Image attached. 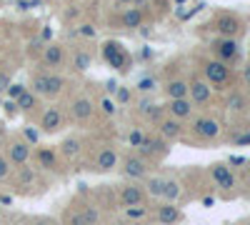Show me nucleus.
<instances>
[{
	"label": "nucleus",
	"instance_id": "obj_33",
	"mask_svg": "<svg viewBox=\"0 0 250 225\" xmlns=\"http://www.w3.org/2000/svg\"><path fill=\"white\" fill-rule=\"evenodd\" d=\"M233 143L235 148H243V145H250V128H235L230 133V138H228Z\"/></svg>",
	"mask_w": 250,
	"mask_h": 225
},
{
	"label": "nucleus",
	"instance_id": "obj_1",
	"mask_svg": "<svg viewBox=\"0 0 250 225\" xmlns=\"http://www.w3.org/2000/svg\"><path fill=\"white\" fill-rule=\"evenodd\" d=\"M223 120L218 115L210 113H195L190 120H188V133L185 140L190 143H200V145H210V143L223 138Z\"/></svg>",
	"mask_w": 250,
	"mask_h": 225
},
{
	"label": "nucleus",
	"instance_id": "obj_21",
	"mask_svg": "<svg viewBox=\"0 0 250 225\" xmlns=\"http://www.w3.org/2000/svg\"><path fill=\"white\" fill-rule=\"evenodd\" d=\"M93 60H95V53L88 45H73V48H68V68L75 75L88 73L90 65H93Z\"/></svg>",
	"mask_w": 250,
	"mask_h": 225
},
{
	"label": "nucleus",
	"instance_id": "obj_38",
	"mask_svg": "<svg viewBox=\"0 0 250 225\" xmlns=\"http://www.w3.org/2000/svg\"><path fill=\"white\" fill-rule=\"evenodd\" d=\"M98 110H103L105 115H115V100H110V98H100V100H98Z\"/></svg>",
	"mask_w": 250,
	"mask_h": 225
},
{
	"label": "nucleus",
	"instance_id": "obj_7",
	"mask_svg": "<svg viewBox=\"0 0 250 225\" xmlns=\"http://www.w3.org/2000/svg\"><path fill=\"white\" fill-rule=\"evenodd\" d=\"M62 223L65 225H98L100 223V210L90 200H73L68 205V210H65Z\"/></svg>",
	"mask_w": 250,
	"mask_h": 225
},
{
	"label": "nucleus",
	"instance_id": "obj_30",
	"mask_svg": "<svg viewBox=\"0 0 250 225\" xmlns=\"http://www.w3.org/2000/svg\"><path fill=\"white\" fill-rule=\"evenodd\" d=\"M183 198V183L178 178H165V185H163V200L165 203H180Z\"/></svg>",
	"mask_w": 250,
	"mask_h": 225
},
{
	"label": "nucleus",
	"instance_id": "obj_28",
	"mask_svg": "<svg viewBox=\"0 0 250 225\" xmlns=\"http://www.w3.org/2000/svg\"><path fill=\"white\" fill-rule=\"evenodd\" d=\"M40 98L35 90H25L23 95H20L18 100H15V113H20V115H33V113H38L40 108H43V103H40Z\"/></svg>",
	"mask_w": 250,
	"mask_h": 225
},
{
	"label": "nucleus",
	"instance_id": "obj_43",
	"mask_svg": "<svg viewBox=\"0 0 250 225\" xmlns=\"http://www.w3.org/2000/svg\"><path fill=\"white\" fill-rule=\"evenodd\" d=\"M245 165H248V168H245V178H248V180H250V160H248V163H245Z\"/></svg>",
	"mask_w": 250,
	"mask_h": 225
},
{
	"label": "nucleus",
	"instance_id": "obj_18",
	"mask_svg": "<svg viewBox=\"0 0 250 225\" xmlns=\"http://www.w3.org/2000/svg\"><path fill=\"white\" fill-rule=\"evenodd\" d=\"M208 175H210L213 185L223 193H233L238 188V180H235V173L230 168V163L218 160V163H213V165H208Z\"/></svg>",
	"mask_w": 250,
	"mask_h": 225
},
{
	"label": "nucleus",
	"instance_id": "obj_22",
	"mask_svg": "<svg viewBox=\"0 0 250 225\" xmlns=\"http://www.w3.org/2000/svg\"><path fill=\"white\" fill-rule=\"evenodd\" d=\"M33 160H35V168L45 170V173H55L60 168V163H62V155L53 145H35Z\"/></svg>",
	"mask_w": 250,
	"mask_h": 225
},
{
	"label": "nucleus",
	"instance_id": "obj_6",
	"mask_svg": "<svg viewBox=\"0 0 250 225\" xmlns=\"http://www.w3.org/2000/svg\"><path fill=\"white\" fill-rule=\"evenodd\" d=\"M118 165H120V148L115 145V143H103L88 160V170H93L98 175L113 173Z\"/></svg>",
	"mask_w": 250,
	"mask_h": 225
},
{
	"label": "nucleus",
	"instance_id": "obj_32",
	"mask_svg": "<svg viewBox=\"0 0 250 225\" xmlns=\"http://www.w3.org/2000/svg\"><path fill=\"white\" fill-rule=\"evenodd\" d=\"M145 135H148V130L145 128H140V125H133L130 130H128V135H125V140H128V145L130 148H140L143 145V140H145Z\"/></svg>",
	"mask_w": 250,
	"mask_h": 225
},
{
	"label": "nucleus",
	"instance_id": "obj_10",
	"mask_svg": "<svg viewBox=\"0 0 250 225\" xmlns=\"http://www.w3.org/2000/svg\"><path fill=\"white\" fill-rule=\"evenodd\" d=\"M100 55H103V60L113 68V70H118V73H128L130 68H133V55H130V50L125 48L123 43H118V40H105L103 43V48H100Z\"/></svg>",
	"mask_w": 250,
	"mask_h": 225
},
{
	"label": "nucleus",
	"instance_id": "obj_37",
	"mask_svg": "<svg viewBox=\"0 0 250 225\" xmlns=\"http://www.w3.org/2000/svg\"><path fill=\"white\" fill-rule=\"evenodd\" d=\"M40 133H43V130H35L33 125H25L23 128V138L30 143V145H38V140H40Z\"/></svg>",
	"mask_w": 250,
	"mask_h": 225
},
{
	"label": "nucleus",
	"instance_id": "obj_26",
	"mask_svg": "<svg viewBox=\"0 0 250 225\" xmlns=\"http://www.w3.org/2000/svg\"><path fill=\"white\" fill-rule=\"evenodd\" d=\"M58 150H60L62 160L73 163L75 158H80L83 153H85V138H83V135H78V133H70V135H65V138L60 140Z\"/></svg>",
	"mask_w": 250,
	"mask_h": 225
},
{
	"label": "nucleus",
	"instance_id": "obj_39",
	"mask_svg": "<svg viewBox=\"0 0 250 225\" xmlns=\"http://www.w3.org/2000/svg\"><path fill=\"white\" fill-rule=\"evenodd\" d=\"M240 83H243V88L250 93V60H245L243 68H240Z\"/></svg>",
	"mask_w": 250,
	"mask_h": 225
},
{
	"label": "nucleus",
	"instance_id": "obj_27",
	"mask_svg": "<svg viewBox=\"0 0 250 225\" xmlns=\"http://www.w3.org/2000/svg\"><path fill=\"white\" fill-rule=\"evenodd\" d=\"M153 215H155V220L160 225H178L183 220V210L178 208V203H165V200H160L155 205Z\"/></svg>",
	"mask_w": 250,
	"mask_h": 225
},
{
	"label": "nucleus",
	"instance_id": "obj_4",
	"mask_svg": "<svg viewBox=\"0 0 250 225\" xmlns=\"http://www.w3.org/2000/svg\"><path fill=\"white\" fill-rule=\"evenodd\" d=\"M65 110H68V120L73 123V125H78V128L90 125V123L95 120V115L100 113L98 110V100L90 98L88 93H83V90H78V93L70 95Z\"/></svg>",
	"mask_w": 250,
	"mask_h": 225
},
{
	"label": "nucleus",
	"instance_id": "obj_34",
	"mask_svg": "<svg viewBox=\"0 0 250 225\" xmlns=\"http://www.w3.org/2000/svg\"><path fill=\"white\" fill-rule=\"evenodd\" d=\"M125 218H128V220L148 218V205H130V208H125Z\"/></svg>",
	"mask_w": 250,
	"mask_h": 225
},
{
	"label": "nucleus",
	"instance_id": "obj_2",
	"mask_svg": "<svg viewBox=\"0 0 250 225\" xmlns=\"http://www.w3.org/2000/svg\"><path fill=\"white\" fill-rule=\"evenodd\" d=\"M30 90H35L43 100H58L65 95L68 90V78L58 73V70H45V68H38L30 73Z\"/></svg>",
	"mask_w": 250,
	"mask_h": 225
},
{
	"label": "nucleus",
	"instance_id": "obj_23",
	"mask_svg": "<svg viewBox=\"0 0 250 225\" xmlns=\"http://www.w3.org/2000/svg\"><path fill=\"white\" fill-rule=\"evenodd\" d=\"M153 130H158L168 143H180V140H185L188 123H183V120H178V118H170V115H165Z\"/></svg>",
	"mask_w": 250,
	"mask_h": 225
},
{
	"label": "nucleus",
	"instance_id": "obj_20",
	"mask_svg": "<svg viewBox=\"0 0 250 225\" xmlns=\"http://www.w3.org/2000/svg\"><path fill=\"white\" fill-rule=\"evenodd\" d=\"M223 108L230 113V115H235V118L250 115V93L245 88H230V90H225Z\"/></svg>",
	"mask_w": 250,
	"mask_h": 225
},
{
	"label": "nucleus",
	"instance_id": "obj_44",
	"mask_svg": "<svg viewBox=\"0 0 250 225\" xmlns=\"http://www.w3.org/2000/svg\"><path fill=\"white\" fill-rule=\"evenodd\" d=\"M108 225H128V223H123V220H113V223H108Z\"/></svg>",
	"mask_w": 250,
	"mask_h": 225
},
{
	"label": "nucleus",
	"instance_id": "obj_15",
	"mask_svg": "<svg viewBox=\"0 0 250 225\" xmlns=\"http://www.w3.org/2000/svg\"><path fill=\"white\" fill-rule=\"evenodd\" d=\"M110 23H113L115 28H120V30H138V28H143L145 23H148V10L133 8V5L120 8V10L113 13Z\"/></svg>",
	"mask_w": 250,
	"mask_h": 225
},
{
	"label": "nucleus",
	"instance_id": "obj_36",
	"mask_svg": "<svg viewBox=\"0 0 250 225\" xmlns=\"http://www.w3.org/2000/svg\"><path fill=\"white\" fill-rule=\"evenodd\" d=\"M25 90H28V85H23V83H10V88L5 90V95H8V98L13 100V103H15V100H18L20 95H23Z\"/></svg>",
	"mask_w": 250,
	"mask_h": 225
},
{
	"label": "nucleus",
	"instance_id": "obj_9",
	"mask_svg": "<svg viewBox=\"0 0 250 225\" xmlns=\"http://www.w3.org/2000/svg\"><path fill=\"white\" fill-rule=\"evenodd\" d=\"M208 50H210L213 58L223 60V63H228L230 68L243 60V48L238 43V38H220V35H215L210 43H208Z\"/></svg>",
	"mask_w": 250,
	"mask_h": 225
},
{
	"label": "nucleus",
	"instance_id": "obj_31",
	"mask_svg": "<svg viewBox=\"0 0 250 225\" xmlns=\"http://www.w3.org/2000/svg\"><path fill=\"white\" fill-rule=\"evenodd\" d=\"M143 185H145V190H148V195H150L153 200H163V185H165V175H155V173H150L148 178L143 180Z\"/></svg>",
	"mask_w": 250,
	"mask_h": 225
},
{
	"label": "nucleus",
	"instance_id": "obj_3",
	"mask_svg": "<svg viewBox=\"0 0 250 225\" xmlns=\"http://www.w3.org/2000/svg\"><path fill=\"white\" fill-rule=\"evenodd\" d=\"M198 73L213 85L215 93H225V90H230L235 85L233 68L228 65V63H223V60L213 58V55H205V58L198 60Z\"/></svg>",
	"mask_w": 250,
	"mask_h": 225
},
{
	"label": "nucleus",
	"instance_id": "obj_25",
	"mask_svg": "<svg viewBox=\"0 0 250 225\" xmlns=\"http://www.w3.org/2000/svg\"><path fill=\"white\" fill-rule=\"evenodd\" d=\"M160 93L165 100L170 98H185L188 95V78L183 73H168L160 83Z\"/></svg>",
	"mask_w": 250,
	"mask_h": 225
},
{
	"label": "nucleus",
	"instance_id": "obj_35",
	"mask_svg": "<svg viewBox=\"0 0 250 225\" xmlns=\"http://www.w3.org/2000/svg\"><path fill=\"white\" fill-rule=\"evenodd\" d=\"M13 170H15V168H13V163L8 160V155L0 153V183H5V180L13 175Z\"/></svg>",
	"mask_w": 250,
	"mask_h": 225
},
{
	"label": "nucleus",
	"instance_id": "obj_19",
	"mask_svg": "<svg viewBox=\"0 0 250 225\" xmlns=\"http://www.w3.org/2000/svg\"><path fill=\"white\" fill-rule=\"evenodd\" d=\"M33 150H35V145H30L23 135H13L8 140V145H5V155L13 163V168H20V165H25V163H30Z\"/></svg>",
	"mask_w": 250,
	"mask_h": 225
},
{
	"label": "nucleus",
	"instance_id": "obj_42",
	"mask_svg": "<svg viewBox=\"0 0 250 225\" xmlns=\"http://www.w3.org/2000/svg\"><path fill=\"white\" fill-rule=\"evenodd\" d=\"M113 3H115V5H120V8H128V5H133V3H135V0H113Z\"/></svg>",
	"mask_w": 250,
	"mask_h": 225
},
{
	"label": "nucleus",
	"instance_id": "obj_12",
	"mask_svg": "<svg viewBox=\"0 0 250 225\" xmlns=\"http://www.w3.org/2000/svg\"><path fill=\"white\" fill-rule=\"evenodd\" d=\"M68 110H65V105H58V103H53V105H48V108H43V113H40V130H43V135H58V133H62V128L68 125Z\"/></svg>",
	"mask_w": 250,
	"mask_h": 225
},
{
	"label": "nucleus",
	"instance_id": "obj_11",
	"mask_svg": "<svg viewBox=\"0 0 250 225\" xmlns=\"http://www.w3.org/2000/svg\"><path fill=\"white\" fill-rule=\"evenodd\" d=\"M133 110H135V115L143 123H148L150 128H155L158 123L165 118V105L158 103L155 95H138L135 103H133Z\"/></svg>",
	"mask_w": 250,
	"mask_h": 225
},
{
	"label": "nucleus",
	"instance_id": "obj_40",
	"mask_svg": "<svg viewBox=\"0 0 250 225\" xmlns=\"http://www.w3.org/2000/svg\"><path fill=\"white\" fill-rule=\"evenodd\" d=\"M10 70H5V68H0V95H5V90L10 88Z\"/></svg>",
	"mask_w": 250,
	"mask_h": 225
},
{
	"label": "nucleus",
	"instance_id": "obj_24",
	"mask_svg": "<svg viewBox=\"0 0 250 225\" xmlns=\"http://www.w3.org/2000/svg\"><path fill=\"white\" fill-rule=\"evenodd\" d=\"M165 115H170V118H178V120H183V123H188L195 113H198V108H195V103L190 98H170V100H165Z\"/></svg>",
	"mask_w": 250,
	"mask_h": 225
},
{
	"label": "nucleus",
	"instance_id": "obj_41",
	"mask_svg": "<svg viewBox=\"0 0 250 225\" xmlns=\"http://www.w3.org/2000/svg\"><path fill=\"white\" fill-rule=\"evenodd\" d=\"M30 225H58V220H53V218H45V215H43V218H35Z\"/></svg>",
	"mask_w": 250,
	"mask_h": 225
},
{
	"label": "nucleus",
	"instance_id": "obj_29",
	"mask_svg": "<svg viewBox=\"0 0 250 225\" xmlns=\"http://www.w3.org/2000/svg\"><path fill=\"white\" fill-rule=\"evenodd\" d=\"M160 83H163V78H158L155 73H145L135 80V85H133V93L135 95H155L160 90Z\"/></svg>",
	"mask_w": 250,
	"mask_h": 225
},
{
	"label": "nucleus",
	"instance_id": "obj_5",
	"mask_svg": "<svg viewBox=\"0 0 250 225\" xmlns=\"http://www.w3.org/2000/svg\"><path fill=\"white\" fill-rule=\"evenodd\" d=\"M153 163L145 158L140 150H128V153H123L120 155V165H118V170H120V175L125 178V180H145L150 173H153Z\"/></svg>",
	"mask_w": 250,
	"mask_h": 225
},
{
	"label": "nucleus",
	"instance_id": "obj_14",
	"mask_svg": "<svg viewBox=\"0 0 250 225\" xmlns=\"http://www.w3.org/2000/svg\"><path fill=\"white\" fill-rule=\"evenodd\" d=\"M170 145L173 143H168L158 130H148V135H145V140H143V145L138 148L145 158H148L153 165H158V163L163 160V158H168V153H170Z\"/></svg>",
	"mask_w": 250,
	"mask_h": 225
},
{
	"label": "nucleus",
	"instance_id": "obj_16",
	"mask_svg": "<svg viewBox=\"0 0 250 225\" xmlns=\"http://www.w3.org/2000/svg\"><path fill=\"white\" fill-rule=\"evenodd\" d=\"M40 65L45 70H58L62 73L68 68V45L65 43H48L43 50H40Z\"/></svg>",
	"mask_w": 250,
	"mask_h": 225
},
{
	"label": "nucleus",
	"instance_id": "obj_8",
	"mask_svg": "<svg viewBox=\"0 0 250 225\" xmlns=\"http://www.w3.org/2000/svg\"><path fill=\"white\" fill-rule=\"evenodd\" d=\"M210 30L220 38H240L245 33V20L233 10H220L210 20Z\"/></svg>",
	"mask_w": 250,
	"mask_h": 225
},
{
	"label": "nucleus",
	"instance_id": "obj_17",
	"mask_svg": "<svg viewBox=\"0 0 250 225\" xmlns=\"http://www.w3.org/2000/svg\"><path fill=\"white\" fill-rule=\"evenodd\" d=\"M213 85L208 83V80L200 75V73H195V75H190L188 78V98L195 103V108L200 110V108H208L213 103Z\"/></svg>",
	"mask_w": 250,
	"mask_h": 225
},
{
	"label": "nucleus",
	"instance_id": "obj_45",
	"mask_svg": "<svg viewBox=\"0 0 250 225\" xmlns=\"http://www.w3.org/2000/svg\"><path fill=\"white\" fill-rule=\"evenodd\" d=\"M243 225H250V220H245V223H243Z\"/></svg>",
	"mask_w": 250,
	"mask_h": 225
},
{
	"label": "nucleus",
	"instance_id": "obj_13",
	"mask_svg": "<svg viewBox=\"0 0 250 225\" xmlns=\"http://www.w3.org/2000/svg\"><path fill=\"white\" fill-rule=\"evenodd\" d=\"M148 190L140 180H125L118 185V203L123 208H130V205H148Z\"/></svg>",
	"mask_w": 250,
	"mask_h": 225
}]
</instances>
